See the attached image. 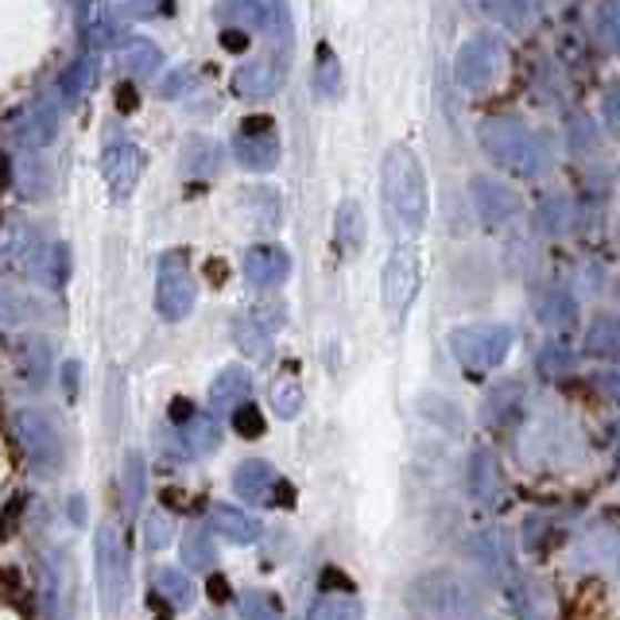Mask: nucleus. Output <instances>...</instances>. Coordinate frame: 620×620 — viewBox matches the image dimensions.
I'll list each match as a JSON object with an SVG mask.
<instances>
[{
  "instance_id": "1",
  "label": "nucleus",
  "mask_w": 620,
  "mask_h": 620,
  "mask_svg": "<svg viewBox=\"0 0 620 620\" xmlns=\"http://www.w3.org/2000/svg\"><path fill=\"white\" fill-rule=\"evenodd\" d=\"M380 186H384V206H388L392 222L399 225V233L419 237L430 214V194H427V175L423 163L415 160L411 148L392 144L384 152L380 163Z\"/></svg>"
},
{
  "instance_id": "2",
  "label": "nucleus",
  "mask_w": 620,
  "mask_h": 620,
  "mask_svg": "<svg viewBox=\"0 0 620 620\" xmlns=\"http://www.w3.org/2000/svg\"><path fill=\"white\" fill-rule=\"evenodd\" d=\"M485 155L497 160L500 167L516 171L520 179H536L547 167V148L539 144L536 132H528V124H520L516 116H485L477 129Z\"/></svg>"
},
{
  "instance_id": "3",
  "label": "nucleus",
  "mask_w": 620,
  "mask_h": 620,
  "mask_svg": "<svg viewBox=\"0 0 620 620\" xmlns=\"http://www.w3.org/2000/svg\"><path fill=\"white\" fill-rule=\"evenodd\" d=\"M93 567H98V590L101 606L109 617L124 613L132 593V567H129V547L113 520H101L93 531Z\"/></svg>"
},
{
  "instance_id": "4",
  "label": "nucleus",
  "mask_w": 620,
  "mask_h": 620,
  "mask_svg": "<svg viewBox=\"0 0 620 620\" xmlns=\"http://www.w3.org/2000/svg\"><path fill=\"white\" fill-rule=\"evenodd\" d=\"M512 326L508 322H469V326L450 329V353L469 368V373H492L512 353Z\"/></svg>"
},
{
  "instance_id": "5",
  "label": "nucleus",
  "mask_w": 620,
  "mask_h": 620,
  "mask_svg": "<svg viewBox=\"0 0 620 620\" xmlns=\"http://www.w3.org/2000/svg\"><path fill=\"white\" fill-rule=\"evenodd\" d=\"M505 67H508L505 39L492 35V31H481V35H469L458 47V54H454V82L466 93H485L505 74Z\"/></svg>"
},
{
  "instance_id": "6",
  "label": "nucleus",
  "mask_w": 620,
  "mask_h": 620,
  "mask_svg": "<svg viewBox=\"0 0 620 620\" xmlns=\"http://www.w3.org/2000/svg\"><path fill=\"white\" fill-rule=\"evenodd\" d=\"M12 438L39 477H54L62 469V461H67L59 427L43 411H35V407H20L12 415Z\"/></svg>"
},
{
  "instance_id": "7",
  "label": "nucleus",
  "mask_w": 620,
  "mask_h": 620,
  "mask_svg": "<svg viewBox=\"0 0 620 620\" xmlns=\"http://www.w3.org/2000/svg\"><path fill=\"white\" fill-rule=\"evenodd\" d=\"M194 303H199V284L191 276V256L186 248H167L155 272V311L163 322H183Z\"/></svg>"
},
{
  "instance_id": "8",
  "label": "nucleus",
  "mask_w": 620,
  "mask_h": 620,
  "mask_svg": "<svg viewBox=\"0 0 620 620\" xmlns=\"http://www.w3.org/2000/svg\"><path fill=\"white\" fill-rule=\"evenodd\" d=\"M233 492L256 508H272V505L292 508L295 505V489L287 481H279L272 461H264V458H248L233 469Z\"/></svg>"
},
{
  "instance_id": "9",
  "label": "nucleus",
  "mask_w": 620,
  "mask_h": 620,
  "mask_svg": "<svg viewBox=\"0 0 620 620\" xmlns=\"http://www.w3.org/2000/svg\"><path fill=\"white\" fill-rule=\"evenodd\" d=\"M411 606H415V613H427V617H466V613H474L469 590L454 575H446V570L419 578V582L411 586Z\"/></svg>"
},
{
  "instance_id": "10",
  "label": "nucleus",
  "mask_w": 620,
  "mask_h": 620,
  "mask_svg": "<svg viewBox=\"0 0 620 620\" xmlns=\"http://www.w3.org/2000/svg\"><path fill=\"white\" fill-rule=\"evenodd\" d=\"M419 295V248L396 245L384 264V307L392 314H407Z\"/></svg>"
},
{
  "instance_id": "11",
  "label": "nucleus",
  "mask_w": 620,
  "mask_h": 620,
  "mask_svg": "<svg viewBox=\"0 0 620 620\" xmlns=\"http://www.w3.org/2000/svg\"><path fill=\"white\" fill-rule=\"evenodd\" d=\"M144 152H140L136 144H129V140H121V144H109L105 152H101V179H105V186L113 191V199H129L132 191H136L140 175H144Z\"/></svg>"
},
{
  "instance_id": "12",
  "label": "nucleus",
  "mask_w": 620,
  "mask_h": 620,
  "mask_svg": "<svg viewBox=\"0 0 620 620\" xmlns=\"http://www.w3.org/2000/svg\"><path fill=\"white\" fill-rule=\"evenodd\" d=\"M233 160L245 171H256V175H268V171L279 167V136L276 124L272 129H245L233 136Z\"/></svg>"
},
{
  "instance_id": "13",
  "label": "nucleus",
  "mask_w": 620,
  "mask_h": 620,
  "mask_svg": "<svg viewBox=\"0 0 620 620\" xmlns=\"http://www.w3.org/2000/svg\"><path fill=\"white\" fill-rule=\"evenodd\" d=\"M469 194H474L477 214H481V222L489 225V230L508 225L516 214H520V199H516V191H508L505 183H497V179H489V175H474Z\"/></svg>"
},
{
  "instance_id": "14",
  "label": "nucleus",
  "mask_w": 620,
  "mask_h": 620,
  "mask_svg": "<svg viewBox=\"0 0 620 620\" xmlns=\"http://www.w3.org/2000/svg\"><path fill=\"white\" fill-rule=\"evenodd\" d=\"M241 268H245L248 284L268 292V287H279L292 276V253L284 245H248Z\"/></svg>"
},
{
  "instance_id": "15",
  "label": "nucleus",
  "mask_w": 620,
  "mask_h": 620,
  "mask_svg": "<svg viewBox=\"0 0 620 620\" xmlns=\"http://www.w3.org/2000/svg\"><path fill=\"white\" fill-rule=\"evenodd\" d=\"M54 136H59V113L47 101H35L12 116V140L23 152H39V148L54 144Z\"/></svg>"
},
{
  "instance_id": "16",
  "label": "nucleus",
  "mask_w": 620,
  "mask_h": 620,
  "mask_svg": "<svg viewBox=\"0 0 620 620\" xmlns=\"http://www.w3.org/2000/svg\"><path fill=\"white\" fill-rule=\"evenodd\" d=\"M12 365L20 373V380L28 384L31 392H43L51 384L54 373V357H51V342L39 334H28L12 345Z\"/></svg>"
},
{
  "instance_id": "17",
  "label": "nucleus",
  "mask_w": 620,
  "mask_h": 620,
  "mask_svg": "<svg viewBox=\"0 0 620 620\" xmlns=\"http://www.w3.org/2000/svg\"><path fill=\"white\" fill-rule=\"evenodd\" d=\"M279 82H284V67L276 59H253L245 67H237L230 85L241 101H261V98H272L279 90Z\"/></svg>"
},
{
  "instance_id": "18",
  "label": "nucleus",
  "mask_w": 620,
  "mask_h": 620,
  "mask_svg": "<svg viewBox=\"0 0 620 620\" xmlns=\"http://www.w3.org/2000/svg\"><path fill=\"white\" fill-rule=\"evenodd\" d=\"M469 492L485 508L505 505V474H500V461L492 450H474V458H469Z\"/></svg>"
},
{
  "instance_id": "19",
  "label": "nucleus",
  "mask_w": 620,
  "mask_h": 620,
  "mask_svg": "<svg viewBox=\"0 0 620 620\" xmlns=\"http://www.w3.org/2000/svg\"><path fill=\"white\" fill-rule=\"evenodd\" d=\"M179 446H183V454L194 461L210 458V454L222 446V423H217V415L194 411L186 423H179Z\"/></svg>"
},
{
  "instance_id": "20",
  "label": "nucleus",
  "mask_w": 620,
  "mask_h": 620,
  "mask_svg": "<svg viewBox=\"0 0 620 620\" xmlns=\"http://www.w3.org/2000/svg\"><path fill=\"white\" fill-rule=\"evenodd\" d=\"M210 524H214L217 536H225L230 543H237V547L261 543V536H264V524L256 520V516L233 508V505H214V508H210Z\"/></svg>"
},
{
  "instance_id": "21",
  "label": "nucleus",
  "mask_w": 620,
  "mask_h": 620,
  "mask_svg": "<svg viewBox=\"0 0 620 620\" xmlns=\"http://www.w3.org/2000/svg\"><path fill=\"white\" fill-rule=\"evenodd\" d=\"M78 28H82L90 51H105L109 43H116V23L109 16L105 0H82L78 4Z\"/></svg>"
},
{
  "instance_id": "22",
  "label": "nucleus",
  "mask_w": 620,
  "mask_h": 620,
  "mask_svg": "<svg viewBox=\"0 0 620 620\" xmlns=\"http://www.w3.org/2000/svg\"><path fill=\"white\" fill-rule=\"evenodd\" d=\"M245 399H253V376H248V368L241 365H225L222 373L214 376V384H210V407H237L245 404Z\"/></svg>"
},
{
  "instance_id": "23",
  "label": "nucleus",
  "mask_w": 620,
  "mask_h": 620,
  "mask_svg": "<svg viewBox=\"0 0 620 620\" xmlns=\"http://www.w3.org/2000/svg\"><path fill=\"white\" fill-rule=\"evenodd\" d=\"M233 342H237V349L245 353L248 360H256V365H268L272 360V334L264 329V322L256 318V314H237V318H233Z\"/></svg>"
},
{
  "instance_id": "24",
  "label": "nucleus",
  "mask_w": 620,
  "mask_h": 620,
  "mask_svg": "<svg viewBox=\"0 0 620 620\" xmlns=\"http://www.w3.org/2000/svg\"><path fill=\"white\" fill-rule=\"evenodd\" d=\"M39 253H43L39 233L31 230V225H23L20 217H8V225H4V264L8 268H16V264L31 268Z\"/></svg>"
},
{
  "instance_id": "25",
  "label": "nucleus",
  "mask_w": 620,
  "mask_h": 620,
  "mask_svg": "<svg viewBox=\"0 0 620 620\" xmlns=\"http://www.w3.org/2000/svg\"><path fill=\"white\" fill-rule=\"evenodd\" d=\"M93 85H98V51H90L85 47L82 54H78L74 62H70L67 70H62L59 78V98L67 101V105H74L82 93H90Z\"/></svg>"
},
{
  "instance_id": "26",
  "label": "nucleus",
  "mask_w": 620,
  "mask_h": 620,
  "mask_svg": "<svg viewBox=\"0 0 620 620\" xmlns=\"http://www.w3.org/2000/svg\"><path fill=\"white\" fill-rule=\"evenodd\" d=\"M144 492H148V461L140 450H124L121 461V500H124V516H136L140 505H144Z\"/></svg>"
},
{
  "instance_id": "27",
  "label": "nucleus",
  "mask_w": 620,
  "mask_h": 620,
  "mask_svg": "<svg viewBox=\"0 0 620 620\" xmlns=\"http://www.w3.org/2000/svg\"><path fill=\"white\" fill-rule=\"evenodd\" d=\"M152 593H155V601H163L167 609H191V601H194L191 578H186V570H175V567L152 570Z\"/></svg>"
},
{
  "instance_id": "28",
  "label": "nucleus",
  "mask_w": 620,
  "mask_h": 620,
  "mask_svg": "<svg viewBox=\"0 0 620 620\" xmlns=\"http://www.w3.org/2000/svg\"><path fill=\"white\" fill-rule=\"evenodd\" d=\"M334 241H337V248H342L345 256L360 253V245H365V210H360L357 199H345L342 206H337Z\"/></svg>"
},
{
  "instance_id": "29",
  "label": "nucleus",
  "mask_w": 620,
  "mask_h": 620,
  "mask_svg": "<svg viewBox=\"0 0 620 620\" xmlns=\"http://www.w3.org/2000/svg\"><path fill=\"white\" fill-rule=\"evenodd\" d=\"M222 167V144L210 136H186L183 140V171L191 179H210L214 171Z\"/></svg>"
},
{
  "instance_id": "30",
  "label": "nucleus",
  "mask_w": 620,
  "mask_h": 620,
  "mask_svg": "<svg viewBox=\"0 0 620 620\" xmlns=\"http://www.w3.org/2000/svg\"><path fill=\"white\" fill-rule=\"evenodd\" d=\"M536 314H539V322H543L547 329H570L578 322V303H575V295L567 292V287H551V292H543L539 295V303H536Z\"/></svg>"
},
{
  "instance_id": "31",
  "label": "nucleus",
  "mask_w": 620,
  "mask_h": 620,
  "mask_svg": "<svg viewBox=\"0 0 620 620\" xmlns=\"http://www.w3.org/2000/svg\"><path fill=\"white\" fill-rule=\"evenodd\" d=\"M28 272L43 287H51V292L67 287V279H70V245H67V241H62V245H43V253L35 256V264H31Z\"/></svg>"
},
{
  "instance_id": "32",
  "label": "nucleus",
  "mask_w": 620,
  "mask_h": 620,
  "mask_svg": "<svg viewBox=\"0 0 620 620\" xmlns=\"http://www.w3.org/2000/svg\"><path fill=\"white\" fill-rule=\"evenodd\" d=\"M311 90L318 93L322 101H334L337 93H342V59H337L329 43H318V51H314Z\"/></svg>"
},
{
  "instance_id": "33",
  "label": "nucleus",
  "mask_w": 620,
  "mask_h": 620,
  "mask_svg": "<svg viewBox=\"0 0 620 620\" xmlns=\"http://www.w3.org/2000/svg\"><path fill=\"white\" fill-rule=\"evenodd\" d=\"M121 67L129 70L132 78H155L163 70V51L144 35H132L129 43L121 47Z\"/></svg>"
},
{
  "instance_id": "34",
  "label": "nucleus",
  "mask_w": 620,
  "mask_h": 620,
  "mask_svg": "<svg viewBox=\"0 0 620 620\" xmlns=\"http://www.w3.org/2000/svg\"><path fill=\"white\" fill-rule=\"evenodd\" d=\"M524 411V384H500L497 392H489L485 399V423L489 427H508Z\"/></svg>"
},
{
  "instance_id": "35",
  "label": "nucleus",
  "mask_w": 620,
  "mask_h": 620,
  "mask_svg": "<svg viewBox=\"0 0 620 620\" xmlns=\"http://www.w3.org/2000/svg\"><path fill=\"white\" fill-rule=\"evenodd\" d=\"M586 349L593 357L620 360V314H598L586 329Z\"/></svg>"
},
{
  "instance_id": "36",
  "label": "nucleus",
  "mask_w": 620,
  "mask_h": 620,
  "mask_svg": "<svg viewBox=\"0 0 620 620\" xmlns=\"http://www.w3.org/2000/svg\"><path fill=\"white\" fill-rule=\"evenodd\" d=\"M311 620H357L365 617L360 601L353 598V590H322L318 601L307 609Z\"/></svg>"
},
{
  "instance_id": "37",
  "label": "nucleus",
  "mask_w": 620,
  "mask_h": 620,
  "mask_svg": "<svg viewBox=\"0 0 620 620\" xmlns=\"http://www.w3.org/2000/svg\"><path fill=\"white\" fill-rule=\"evenodd\" d=\"M536 225H539V233H547V237H562V233H570V225H575V206H570L567 194H551V199L539 202Z\"/></svg>"
},
{
  "instance_id": "38",
  "label": "nucleus",
  "mask_w": 620,
  "mask_h": 620,
  "mask_svg": "<svg viewBox=\"0 0 620 620\" xmlns=\"http://www.w3.org/2000/svg\"><path fill=\"white\" fill-rule=\"evenodd\" d=\"M474 551H477V559L485 562V567L492 570V575H500V578H508L512 575V547H508V536L505 531H481V539L474 543Z\"/></svg>"
},
{
  "instance_id": "39",
  "label": "nucleus",
  "mask_w": 620,
  "mask_h": 620,
  "mask_svg": "<svg viewBox=\"0 0 620 620\" xmlns=\"http://www.w3.org/2000/svg\"><path fill=\"white\" fill-rule=\"evenodd\" d=\"M268 399H272V407H276L279 419H295V415L303 411V404H307L303 384H299V376L295 373H279L268 388Z\"/></svg>"
},
{
  "instance_id": "40",
  "label": "nucleus",
  "mask_w": 620,
  "mask_h": 620,
  "mask_svg": "<svg viewBox=\"0 0 620 620\" xmlns=\"http://www.w3.org/2000/svg\"><path fill=\"white\" fill-rule=\"evenodd\" d=\"M179 555H183L186 570H210V567H214V559H217L214 539H210L206 528H191V531H186L183 543H179Z\"/></svg>"
},
{
  "instance_id": "41",
  "label": "nucleus",
  "mask_w": 620,
  "mask_h": 620,
  "mask_svg": "<svg viewBox=\"0 0 620 620\" xmlns=\"http://www.w3.org/2000/svg\"><path fill=\"white\" fill-rule=\"evenodd\" d=\"M217 16H222V23H237V28H248V31L268 28L264 0H225V4L217 8Z\"/></svg>"
},
{
  "instance_id": "42",
  "label": "nucleus",
  "mask_w": 620,
  "mask_h": 620,
  "mask_svg": "<svg viewBox=\"0 0 620 620\" xmlns=\"http://www.w3.org/2000/svg\"><path fill=\"white\" fill-rule=\"evenodd\" d=\"M575 365H578L575 349H570V345H559V342L543 345V349H539V360H536V368H539L543 380H559V376L575 373Z\"/></svg>"
},
{
  "instance_id": "43",
  "label": "nucleus",
  "mask_w": 620,
  "mask_h": 620,
  "mask_svg": "<svg viewBox=\"0 0 620 620\" xmlns=\"http://www.w3.org/2000/svg\"><path fill=\"white\" fill-rule=\"evenodd\" d=\"M598 35L613 54H620V0H601L598 4Z\"/></svg>"
},
{
  "instance_id": "44",
  "label": "nucleus",
  "mask_w": 620,
  "mask_h": 620,
  "mask_svg": "<svg viewBox=\"0 0 620 620\" xmlns=\"http://www.w3.org/2000/svg\"><path fill=\"white\" fill-rule=\"evenodd\" d=\"M233 430H237L241 438H264L268 423H264L261 407H256L253 399H245V404L233 407Z\"/></svg>"
},
{
  "instance_id": "45",
  "label": "nucleus",
  "mask_w": 620,
  "mask_h": 620,
  "mask_svg": "<svg viewBox=\"0 0 620 620\" xmlns=\"http://www.w3.org/2000/svg\"><path fill=\"white\" fill-rule=\"evenodd\" d=\"M567 136H570V148H575L578 155H586V152H598V144H601V136H598V124H593L590 116H582V113H575V116H570V129H567Z\"/></svg>"
},
{
  "instance_id": "46",
  "label": "nucleus",
  "mask_w": 620,
  "mask_h": 620,
  "mask_svg": "<svg viewBox=\"0 0 620 620\" xmlns=\"http://www.w3.org/2000/svg\"><path fill=\"white\" fill-rule=\"evenodd\" d=\"M241 613L253 617V620H264V617H279L284 613V606H279L268 590H245V598H241Z\"/></svg>"
},
{
  "instance_id": "47",
  "label": "nucleus",
  "mask_w": 620,
  "mask_h": 620,
  "mask_svg": "<svg viewBox=\"0 0 620 620\" xmlns=\"http://www.w3.org/2000/svg\"><path fill=\"white\" fill-rule=\"evenodd\" d=\"M167 543H171V520H167V512L144 516V547H148V551H163Z\"/></svg>"
},
{
  "instance_id": "48",
  "label": "nucleus",
  "mask_w": 620,
  "mask_h": 620,
  "mask_svg": "<svg viewBox=\"0 0 620 620\" xmlns=\"http://www.w3.org/2000/svg\"><path fill=\"white\" fill-rule=\"evenodd\" d=\"M264 12H268V28L276 31L284 43H292V12H287V0H264Z\"/></svg>"
},
{
  "instance_id": "49",
  "label": "nucleus",
  "mask_w": 620,
  "mask_h": 620,
  "mask_svg": "<svg viewBox=\"0 0 620 620\" xmlns=\"http://www.w3.org/2000/svg\"><path fill=\"white\" fill-rule=\"evenodd\" d=\"M124 12H129L132 20H155V16L171 12V0H129Z\"/></svg>"
},
{
  "instance_id": "50",
  "label": "nucleus",
  "mask_w": 620,
  "mask_h": 620,
  "mask_svg": "<svg viewBox=\"0 0 620 620\" xmlns=\"http://www.w3.org/2000/svg\"><path fill=\"white\" fill-rule=\"evenodd\" d=\"M248 43H253V35H248V28H237V23H230V28L222 31V47L233 54L248 51Z\"/></svg>"
},
{
  "instance_id": "51",
  "label": "nucleus",
  "mask_w": 620,
  "mask_h": 620,
  "mask_svg": "<svg viewBox=\"0 0 620 620\" xmlns=\"http://www.w3.org/2000/svg\"><path fill=\"white\" fill-rule=\"evenodd\" d=\"M606 124L620 132V78L609 82V90H606Z\"/></svg>"
},
{
  "instance_id": "52",
  "label": "nucleus",
  "mask_w": 620,
  "mask_h": 620,
  "mask_svg": "<svg viewBox=\"0 0 620 620\" xmlns=\"http://www.w3.org/2000/svg\"><path fill=\"white\" fill-rule=\"evenodd\" d=\"M116 109H121V113H136V109H140V93H136V85H129V82L116 85Z\"/></svg>"
},
{
  "instance_id": "53",
  "label": "nucleus",
  "mask_w": 620,
  "mask_h": 620,
  "mask_svg": "<svg viewBox=\"0 0 620 620\" xmlns=\"http://www.w3.org/2000/svg\"><path fill=\"white\" fill-rule=\"evenodd\" d=\"M322 590H353V582L337 567H326L322 570Z\"/></svg>"
},
{
  "instance_id": "54",
  "label": "nucleus",
  "mask_w": 620,
  "mask_h": 620,
  "mask_svg": "<svg viewBox=\"0 0 620 620\" xmlns=\"http://www.w3.org/2000/svg\"><path fill=\"white\" fill-rule=\"evenodd\" d=\"M78 373H82V365H78V360H67V365H62V388H67L70 399L78 396Z\"/></svg>"
},
{
  "instance_id": "55",
  "label": "nucleus",
  "mask_w": 620,
  "mask_h": 620,
  "mask_svg": "<svg viewBox=\"0 0 620 620\" xmlns=\"http://www.w3.org/2000/svg\"><path fill=\"white\" fill-rule=\"evenodd\" d=\"M20 512H23V497H12V500H8V508H4V536H12V531H16Z\"/></svg>"
},
{
  "instance_id": "56",
  "label": "nucleus",
  "mask_w": 620,
  "mask_h": 620,
  "mask_svg": "<svg viewBox=\"0 0 620 620\" xmlns=\"http://www.w3.org/2000/svg\"><path fill=\"white\" fill-rule=\"evenodd\" d=\"M601 388H606V396L613 399V404H620V368H613V373H601Z\"/></svg>"
},
{
  "instance_id": "57",
  "label": "nucleus",
  "mask_w": 620,
  "mask_h": 620,
  "mask_svg": "<svg viewBox=\"0 0 620 620\" xmlns=\"http://www.w3.org/2000/svg\"><path fill=\"white\" fill-rule=\"evenodd\" d=\"M210 601H214V606H222V601H230V582H225L222 575L210 578Z\"/></svg>"
},
{
  "instance_id": "58",
  "label": "nucleus",
  "mask_w": 620,
  "mask_h": 620,
  "mask_svg": "<svg viewBox=\"0 0 620 620\" xmlns=\"http://www.w3.org/2000/svg\"><path fill=\"white\" fill-rule=\"evenodd\" d=\"M191 415H194V404H191V399L179 396L175 404H171V419H175V423H186Z\"/></svg>"
},
{
  "instance_id": "59",
  "label": "nucleus",
  "mask_w": 620,
  "mask_h": 620,
  "mask_svg": "<svg viewBox=\"0 0 620 620\" xmlns=\"http://www.w3.org/2000/svg\"><path fill=\"white\" fill-rule=\"evenodd\" d=\"M183 85H191V74H186V70H179V74L171 78L167 85H163V98H175V93L183 90Z\"/></svg>"
},
{
  "instance_id": "60",
  "label": "nucleus",
  "mask_w": 620,
  "mask_h": 620,
  "mask_svg": "<svg viewBox=\"0 0 620 620\" xmlns=\"http://www.w3.org/2000/svg\"><path fill=\"white\" fill-rule=\"evenodd\" d=\"M70 516H74V520L82 524V497H74V500H70Z\"/></svg>"
},
{
  "instance_id": "61",
  "label": "nucleus",
  "mask_w": 620,
  "mask_h": 620,
  "mask_svg": "<svg viewBox=\"0 0 620 620\" xmlns=\"http://www.w3.org/2000/svg\"><path fill=\"white\" fill-rule=\"evenodd\" d=\"M613 435H617V458H620V423L613 427Z\"/></svg>"
},
{
  "instance_id": "62",
  "label": "nucleus",
  "mask_w": 620,
  "mask_h": 620,
  "mask_svg": "<svg viewBox=\"0 0 620 620\" xmlns=\"http://www.w3.org/2000/svg\"><path fill=\"white\" fill-rule=\"evenodd\" d=\"M70 4H74V8H78V4H82V0H70Z\"/></svg>"
},
{
  "instance_id": "63",
  "label": "nucleus",
  "mask_w": 620,
  "mask_h": 620,
  "mask_svg": "<svg viewBox=\"0 0 620 620\" xmlns=\"http://www.w3.org/2000/svg\"><path fill=\"white\" fill-rule=\"evenodd\" d=\"M477 4H481V0H477Z\"/></svg>"
}]
</instances>
